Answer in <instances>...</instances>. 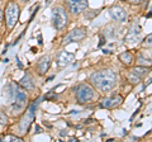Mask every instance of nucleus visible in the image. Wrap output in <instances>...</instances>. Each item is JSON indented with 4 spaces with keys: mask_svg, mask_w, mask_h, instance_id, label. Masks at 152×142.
Instances as JSON below:
<instances>
[{
    "mask_svg": "<svg viewBox=\"0 0 152 142\" xmlns=\"http://www.w3.org/2000/svg\"><path fill=\"white\" fill-rule=\"evenodd\" d=\"M109 13H110L112 19H114L115 22L124 23L127 20V13L122 7H112L109 9Z\"/></svg>",
    "mask_w": 152,
    "mask_h": 142,
    "instance_id": "0eeeda50",
    "label": "nucleus"
},
{
    "mask_svg": "<svg viewBox=\"0 0 152 142\" xmlns=\"http://www.w3.org/2000/svg\"><path fill=\"white\" fill-rule=\"evenodd\" d=\"M19 18V5L15 1L8 3V5L5 8V20L8 28H13L17 24Z\"/></svg>",
    "mask_w": 152,
    "mask_h": 142,
    "instance_id": "20e7f679",
    "label": "nucleus"
},
{
    "mask_svg": "<svg viewBox=\"0 0 152 142\" xmlns=\"http://www.w3.org/2000/svg\"><path fill=\"white\" fill-rule=\"evenodd\" d=\"M66 8L71 14H80L88 9V0H65Z\"/></svg>",
    "mask_w": 152,
    "mask_h": 142,
    "instance_id": "39448f33",
    "label": "nucleus"
},
{
    "mask_svg": "<svg viewBox=\"0 0 152 142\" xmlns=\"http://www.w3.org/2000/svg\"><path fill=\"white\" fill-rule=\"evenodd\" d=\"M10 140L12 141H23L20 137H14V136H10Z\"/></svg>",
    "mask_w": 152,
    "mask_h": 142,
    "instance_id": "4be33fe9",
    "label": "nucleus"
},
{
    "mask_svg": "<svg viewBox=\"0 0 152 142\" xmlns=\"http://www.w3.org/2000/svg\"><path fill=\"white\" fill-rule=\"evenodd\" d=\"M23 1H28V0H23Z\"/></svg>",
    "mask_w": 152,
    "mask_h": 142,
    "instance_id": "cd10ccee",
    "label": "nucleus"
},
{
    "mask_svg": "<svg viewBox=\"0 0 152 142\" xmlns=\"http://www.w3.org/2000/svg\"><path fill=\"white\" fill-rule=\"evenodd\" d=\"M140 33H141V27L140 26H134L133 28H131L129 32H128L127 36H126V42H134L137 38H138Z\"/></svg>",
    "mask_w": 152,
    "mask_h": 142,
    "instance_id": "9b49d317",
    "label": "nucleus"
},
{
    "mask_svg": "<svg viewBox=\"0 0 152 142\" xmlns=\"http://www.w3.org/2000/svg\"><path fill=\"white\" fill-rule=\"evenodd\" d=\"M52 23L57 31H61L67 26V13L65 9L57 7L52 10Z\"/></svg>",
    "mask_w": 152,
    "mask_h": 142,
    "instance_id": "f03ea898",
    "label": "nucleus"
},
{
    "mask_svg": "<svg viewBox=\"0 0 152 142\" xmlns=\"http://www.w3.org/2000/svg\"><path fill=\"white\" fill-rule=\"evenodd\" d=\"M143 42H145V43H148V45H150V43H152V33H151V34H150L148 37H146V40H145Z\"/></svg>",
    "mask_w": 152,
    "mask_h": 142,
    "instance_id": "aec40b11",
    "label": "nucleus"
},
{
    "mask_svg": "<svg viewBox=\"0 0 152 142\" xmlns=\"http://www.w3.org/2000/svg\"><path fill=\"white\" fill-rule=\"evenodd\" d=\"M137 64L141 65V66H150V65H152V60L146 59V57H143L142 55H140L138 59H137Z\"/></svg>",
    "mask_w": 152,
    "mask_h": 142,
    "instance_id": "dca6fc26",
    "label": "nucleus"
},
{
    "mask_svg": "<svg viewBox=\"0 0 152 142\" xmlns=\"http://www.w3.org/2000/svg\"><path fill=\"white\" fill-rule=\"evenodd\" d=\"M36 111H37V103L33 102L29 108H28V112L27 114L22 118V122H20V131L23 132H27V130L29 128V124L32 123V121L34 119V116H36Z\"/></svg>",
    "mask_w": 152,
    "mask_h": 142,
    "instance_id": "423d86ee",
    "label": "nucleus"
},
{
    "mask_svg": "<svg viewBox=\"0 0 152 142\" xmlns=\"http://www.w3.org/2000/svg\"><path fill=\"white\" fill-rule=\"evenodd\" d=\"M123 102V98L121 95H115L113 98H108V99H103V102L100 103V107L102 108H115L118 107L119 104H122Z\"/></svg>",
    "mask_w": 152,
    "mask_h": 142,
    "instance_id": "9d476101",
    "label": "nucleus"
},
{
    "mask_svg": "<svg viewBox=\"0 0 152 142\" xmlns=\"http://www.w3.org/2000/svg\"><path fill=\"white\" fill-rule=\"evenodd\" d=\"M119 60L124 65H131L133 62V56L131 52H123V53L119 55Z\"/></svg>",
    "mask_w": 152,
    "mask_h": 142,
    "instance_id": "4468645a",
    "label": "nucleus"
},
{
    "mask_svg": "<svg viewBox=\"0 0 152 142\" xmlns=\"http://www.w3.org/2000/svg\"><path fill=\"white\" fill-rule=\"evenodd\" d=\"M85 37H86V32H85L84 29H81V28H75V29H72L69 36L66 37L65 40V43H71V42H76V41H81L84 40Z\"/></svg>",
    "mask_w": 152,
    "mask_h": 142,
    "instance_id": "6e6552de",
    "label": "nucleus"
},
{
    "mask_svg": "<svg viewBox=\"0 0 152 142\" xmlns=\"http://www.w3.org/2000/svg\"><path fill=\"white\" fill-rule=\"evenodd\" d=\"M38 43H39V45L43 43V41H42V36H41V34L38 36Z\"/></svg>",
    "mask_w": 152,
    "mask_h": 142,
    "instance_id": "5701e85b",
    "label": "nucleus"
},
{
    "mask_svg": "<svg viewBox=\"0 0 152 142\" xmlns=\"http://www.w3.org/2000/svg\"><path fill=\"white\" fill-rule=\"evenodd\" d=\"M52 1V0H46V5H48V4Z\"/></svg>",
    "mask_w": 152,
    "mask_h": 142,
    "instance_id": "bb28decb",
    "label": "nucleus"
},
{
    "mask_svg": "<svg viewBox=\"0 0 152 142\" xmlns=\"http://www.w3.org/2000/svg\"><path fill=\"white\" fill-rule=\"evenodd\" d=\"M129 3H132V4H140V3H142L143 0H128Z\"/></svg>",
    "mask_w": 152,
    "mask_h": 142,
    "instance_id": "412c9836",
    "label": "nucleus"
},
{
    "mask_svg": "<svg viewBox=\"0 0 152 142\" xmlns=\"http://www.w3.org/2000/svg\"><path fill=\"white\" fill-rule=\"evenodd\" d=\"M95 97L94 89L88 84H80L76 88V99L79 103H88L91 102Z\"/></svg>",
    "mask_w": 152,
    "mask_h": 142,
    "instance_id": "7ed1b4c3",
    "label": "nucleus"
},
{
    "mask_svg": "<svg viewBox=\"0 0 152 142\" xmlns=\"http://www.w3.org/2000/svg\"><path fill=\"white\" fill-rule=\"evenodd\" d=\"M20 85L23 89H26V90H29L32 91L33 89H34V84H33V80L28 76V75H26V76H23L22 80H20Z\"/></svg>",
    "mask_w": 152,
    "mask_h": 142,
    "instance_id": "ddd939ff",
    "label": "nucleus"
},
{
    "mask_svg": "<svg viewBox=\"0 0 152 142\" xmlns=\"http://www.w3.org/2000/svg\"><path fill=\"white\" fill-rule=\"evenodd\" d=\"M151 12H152V8H151Z\"/></svg>",
    "mask_w": 152,
    "mask_h": 142,
    "instance_id": "c85d7f7f",
    "label": "nucleus"
},
{
    "mask_svg": "<svg viewBox=\"0 0 152 142\" xmlns=\"http://www.w3.org/2000/svg\"><path fill=\"white\" fill-rule=\"evenodd\" d=\"M104 42H105V38H104V37H102V38H100V43H99V46H103V45H104Z\"/></svg>",
    "mask_w": 152,
    "mask_h": 142,
    "instance_id": "b1692460",
    "label": "nucleus"
},
{
    "mask_svg": "<svg viewBox=\"0 0 152 142\" xmlns=\"http://www.w3.org/2000/svg\"><path fill=\"white\" fill-rule=\"evenodd\" d=\"M133 74H136V75H138L140 78H142V76H145V75L148 72V70H147V66H137V67H134L133 69V71H132Z\"/></svg>",
    "mask_w": 152,
    "mask_h": 142,
    "instance_id": "2eb2a0df",
    "label": "nucleus"
},
{
    "mask_svg": "<svg viewBox=\"0 0 152 142\" xmlns=\"http://www.w3.org/2000/svg\"><path fill=\"white\" fill-rule=\"evenodd\" d=\"M50 65H51V60H50L48 56H46V57L41 59V61L38 62V70H39V74L41 75H45L47 71H48Z\"/></svg>",
    "mask_w": 152,
    "mask_h": 142,
    "instance_id": "f8f14e48",
    "label": "nucleus"
},
{
    "mask_svg": "<svg viewBox=\"0 0 152 142\" xmlns=\"http://www.w3.org/2000/svg\"><path fill=\"white\" fill-rule=\"evenodd\" d=\"M56 60H57V65L58 66H67L75 60V56L72 53L66 52V51H62V52H60V53L57 55Z\"/></svg>",
    "mask_w": 152,
    "mask_h": 142,
    "instance_id": "1a4fd4ad",
    "label": "nucleus"
},
{
    "mask_svg": "<svg viewBox=\"0 0 152 142\" xmlns=\"http://www.w3.org/2000/svg\"><path fill=\"white\" fill-rule=\"evenodd\" d=\"M36 132H37V133H39V132H41V127L39 126H36Z\"/></svg>",
    "mask_w": 152,
    "mask_h": 142,
    "instance_id": "393cba45",
    "label": "nucleus"
},
{
    "mask_svg": "<svg viewBox=\"0 0 152 142\" xmlns=\"http://www.w3.org/2000/svg\"><path fill=\"white\" fill-rule=\"evenodd\" d=\"M43 98L46 99V100H48V99H55V98H57V95L55 94V91H50L48 94H46Z\"/></svg>",
    "mask_w": 152,
    "mask_h": 142,
    "instance_id": "6ab92c4d",
    "label": "nucleus"
},
{
    "mask_svg": "<svg viewBox=\"0 0 152 142\" xmlns=\"http://www.w3.org/2000/svg\"><path fill=\"white\" fill-rule=\"evenodd\" d=\"M1 19H3V13H1V10H0V22H1Z\"/></svg>",
    "mask_w": 152,
    "mask_h": 142,
    "instance_id": "a878e982",
    "label": "nucleus"
},
{
    "mask_svg": "<svg viewBox=\"0 0 152 142\" xmlns=\"http://www.w3.org/2000/svg\"><path fill=\"white\" fill-rule=\"evenodd\" d=\"M117 74L113 70H100L96 72H93L90 76V81L96 88L98 90L103 93H107L115 86L117 84Z\"/></svg>",
    "mask_w": 152,
    "mask_h": 142,
    "instance_id": "f257e3e1",
    "label": "nucleus"
},
{
    "mask_svg": "<svg viewBox=\"0 0 152 142\" xmlns=\"http://www.w3.org/2000/svg\"><path fill=\"white\" fill-rule=\"evenodd\" d=\"M8 123V118H7V116L4 114V113H0V124H7Z\"/></svg>",
    "mask_w": 152,
    "mask_h": 142,
    "instance_id": "a211bd4d",
    "label": "nucleus"
},
{
    "mask_svg": "<svg viewBox=\"0 0 152 142\" xmlns=\"http://www.w3.org/2000/svg\"><path fill=\"white\" fill-rule=\"evenodd\" d=\"M128 79H129V81L132 84H138L140 80H141V78L138 76V75H136V74H133V72L129 75V76H128Z\"/></svg>",
    "mask_w": 152,
    "mask_h": 142,
    "instance_id": "f3484780",
    "label": "nucleus"
}]
</instances>
